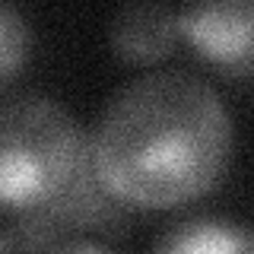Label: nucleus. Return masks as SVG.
Here are the masks:
<instances>
[{
	"label": "nucleus",
	"instance_id": "7ed1b4c3",
	"mask_svg": "<svg viewBox=\"0 0 254 254\" xmlns=\"http://www.w3.org/2000/svg\"><path fill=\"white\" fill-rule=\"evenodd\" d=\"M254 0H188L178 16V35L219 73L251 76Z\"/></svg>",
	"mask_w": 254,
	"mask_h": 254
},
{
	"label": "nucleus",
	"instance_id": "f03ea898",
	"mask_svg": "<svg viewBox=\"0 0 254 254\" xmlns=\"http://www.w3.org/2000/svg\"><path fill=\"white\" fill-rule=\"evenodd\" d=\"M89 169V140L58 102L16 95L0 102V213L35 216Z\"/></svg>",
	"mask_w": 254,
	"mask_h": 254
},
{
	"label": "nucleus",
	"instance_id": "f257e3e1",
	"mask_svg": "<svg viewBox=\"0 0 254 254\" xmlns=\"http://www.w3.org/2000/svg\"><path fill=\"white\" fill-rule=\"evenodd\" d=\"M232 159V118L194 73L140 76L105 105L89 137L99 185L127 210H175L210 194Z\"/></svg>",
	"mask_w": 254,
	"mask_h": 254
},
{
	"label": "nucleus",
	"instance_id": "0eeeda50",
	"mask_svg": "<svg viewBox=\"0 0 254 254\" xmlns=\"http://www.w3.org/2000/svg\"><path fill=\"white\" fill-rule=\"evenodd\" d=\"M0 248H10V242H6V238H3V235H0Z\"/></svg>",
	"mask_w": 254,
	"mask_h": 254
},
{
	"label": "nucleus",
	"instance_id": "423d86ee",
	"mask_svg": "<svg viewBox=\"0 0 254 254\" xmlns=\"http://www.w3.org/2000/svg\"><path fill=\"white\" fill-rule=\"evenodd\" d=\"M29 54H32V32L26 16L13 3L0 0V89L10 86L22 73V67L29 64Z\"/></svg>",
	"mask_w": 254,
	"mask_h": 254
},
{
	"label": "nucleus",
	"instance_id": "20e7f679",
	"mask_svg": "<svg viewBox=\"0 0 254 254\" xmlns=\"http://www.w3.org/2000/svg\"><path fill=\"white\" fill-rule=\"evenodd\" d=\"M178 16L159 0H130L111 22V51L124 64L165 61L178 45Z\"/></svg>",
	"mask_w": 254,
	"mask_h": 254
},
{
	"label": "nucleus",
	"instance_id": "39448f33",
	"mask_svg": "<svg viewBox=\"0 0 254 254\" xmlns=\"http://www.w3.org/2000/svg\"><path fill=\"white\" fill-rule=\"evenodd\" d=\"M156 248L165 254H248L251 232L232 219L200 216L175 222L156 242Z\"/></svg>",
	"mask_w": 254,
	"mask_h": 254
}]
</instances>
